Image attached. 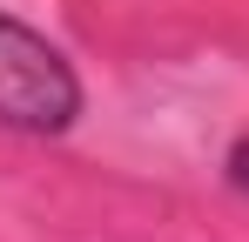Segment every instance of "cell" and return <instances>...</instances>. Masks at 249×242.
<instances>
[{
    "mask_svg": "<svg viewBox=\"0 0 249 242\" xmlns=\"http://www.w3.org/2000/svg\"><path fill=\"white\" fill-rule=\"evenodd\" d=\"M229 182L249 195V141H236V148H229Z\"/></svg>",
    "mask_w": 249,
    "mask_h": 242,
    "instance_id": "cell-2",
    "label": "cell"
},
{
    "mask_svg": "<svg viewBox=\"0 0 249 242\" xmlns=\"http://www.w3.org/2000/svg\"><path fill=\"white\" fill-rule=\"evenodd\" d=\"M81 121V74L74 61L34 34L27 20L0 14V128L14 135H68Z\"/></svg>",
    "mask_w": 249,
    "mask_h": 242,
    "instance_id": "cell-1",
    "label": "cell"
}]
</instances>
